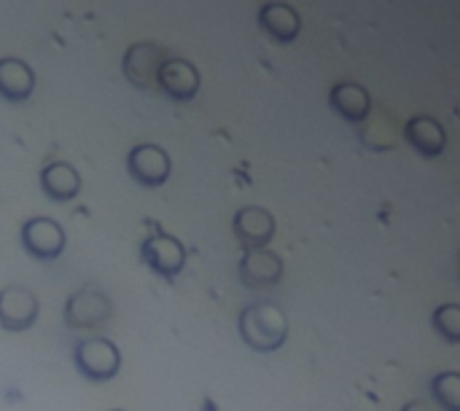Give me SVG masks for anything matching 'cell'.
<instances>
[{
    "label": "cell",
    "instance_id": "obj_6",
    "mask_svg": "<svg viewBox=\"0 0 460 411\" xmlns=\"http://www.w3.org/2000/svg\"><path fill=\"white\" fill-rule=\"evenodd\" d=\"M127 172L137 186L159 188V186L167 183V178L172 172V164H170V156H167L164 148H159L154 143H143V145H135L127 153Z\"/></svg>",
    "mask_w": 460,
    "mask_h": 411
},
{
    "label": "cell",
    "instance_id": "obj_20",
    "mask_svg": "<svg viewBox=\"0 0 460 411\" xmlns=\"http://www.w3.org/2000/svg\"><path fill=\"white\" fill-rule=\"evenodd\" d=\"M113 411H121V409H113Z\"/></svg>",
    "mask_w": 460,
    "mask_h": 411
},
{
    "label": "cell",
    "instance_id": "obj_9",
    "mask_svg": "<svg viewBox=\"0 0 460 411\" xmlns=\"http://www.w3.org/2000/svg\"><path fill=\"white\" fill-rule=\"evenodd\" d=\"M232 229L245 250H259L267 248L270 240L275 237V218L264 207H243L237 210Z\"/></svg>",
    "mask_w": 460,
    "mask_h": 411
},
{
    "label": "cell",
    "instance_id": "obj_15",
    "mask_svg": "<svg viewBox=\"0 0 460 411\" xmlns=\"http://www.w3.org/2000/svg\"><path fill=\"white\" fill-rule=\"evenodd\" d=\"M404 137L410 140V145H415L423 156H439L445 151V129L439 121L429 118V116H418L407 124Z\"/></svg>",
    "mask_w": 460,
    "mask_h": 411
},
{
    "label": "cell",
    "instance_id": "obj_1",
    "mask_svg": "<svg viewBox=\"0 0 460 411\" xmlns=\"http://www.w3.org/2000/svg\"><path fill=\"white\" fill-rule=\"evenodd\" d=\"M240 337L256 353H275L288 339V320L278 304L259 302V304H251L243 310Z\"/></svg>",
    "mask_w": 460,
    "mask_h": 411
},
{
    "label": "cell",
    "instance_id": "obj_7",
    "mask_svg": "<svg viewBox=\"0 0 460 411\" xmlns=\"http://www.w3.org/2000/svg\"><path fill=\"white\" fill-rule=\"evenodd\" d=\"M40 315L38 296L24 285L0 288V328L11 334H22L35 326Z\"/></svg>",
    "mask_w": 460,
    "mask_h": 411
},
{
    "label": "cell",
    "instance_id": "obj_3",
    "mask_svg": "<svg viewBox=\"0 0 460 411\" xmlns=\"http://www.w3.org/2000/svg\"><path fill=\"white\" fill-rule=\"evenodd\" d=\"M113 304L97 288H81L65 302V326L73 331H94L111 323Z\"/></svg>",
    "mask_w": 460,
    "mask_h": 411
},
{
    "label": "cell",
    "instance_id": "obj_13",
    "mask_svg": "<svg viewBox=\"0 0 460 411\" xmlns=\"http://www.w3.org/2000/svg\"><path fill=\"white\" fill-rule=\"evenodd\" d=\"M40 188L51 202H70L81 191V175L67 162H54L40 170Z\"/></svg>",
    "mask_w": 460,
    "mask_h": 411
},
{
    "label": "cell",
    "instance_id": "obj_4",
    "mask_svg": "<svg viewBox=\"0 0 460 411\" xmlns=\"http://www.w3.org/2000/svg\"><path fill=\"white\" fill-rule=\"evenodd\" d=\"M19 242H22V250L35 258V261H54L65 253V245H67V237H65V229L54 221V218H30L22 223L19 229Z\"/></svg>",
    "mask_w": 460,
    "mask_h": 411
},
{
    "label": "cell",
    "instance_id": "obj_17",
    "mask_svg": "<svg viewBox=\"0 0 460 411\" xmlns=\"http://www.w3.org/2000/svg\"><path fill=\"white\" fill-rule=\"evenodd\" d=\"M431 393L445 411H460V372H442L431 382Z\"/></svg>",
    "mask_w": 460,
    "mask_h": 411
},
{
    "label": "cell",
    "instance_id": "obj_19",
    "mask_svg": "<svg viewBox=\"0 0 460 411\" xmlns=\"http://www.w3.org/2000/svg\"><path fill=\"white\" fill-rule=\"evenodd\" d=\"M402 411H437L431 404H426V401H410V404H404Z\"/></svg>",
    "mask_w": 460,
    "mask_h": 411
},
{
    "label": "cell",
    "instance_id": "obj_2",
    "mask_svg": "<svg viewBox=\"0 0 460 411\" xmlns=\"http://www.w3.org/2000/svg\"><path fill=\"white\" fill-rule=\"evenodd\" d=\"M73 363H75V372L86 382L102 385V382L116 380V374L121 372V353L111 339L92 337V339H81L75 345Z\"/></svg>",
    "mask_w": 460,
    "mask_h": 411
},
{
    "label": "cell",
    "instance_id": "obj_8",
    "mask_svg": "<svg viewBox=\"0 0 460 411\" xmlns=\"http://www.w3.org/2000/svg\"><path fill=\"white\" fill-rule=\"evenodd\" d=\"M167 59L170 57H167V51L162 46H156L151 40H143V43H135V46L127 48L121 67H124V75H127V81L132 86L148 89V86H154L159 81V70H162V65Z\"/></svg>",
    "mask_w": 460,
    "mask_h": 411
},
{
    "label": "cell",
    "instance_id": "obj_12",
    "mask_svg": "<svg viewBox=\"0 0 460 411\" xmlns=\"http://www.w3.org/2000/svg\"><path fill=\"white\" fill-rule=\"evenodd\" d=\"M35 92V73L16 57L0 59V97L5 102H27Z\"/></svg>",
    "mask_w": 460,
    "mask_h": 411
},
{
    "label": "cell",
    "instance_id": "obj_11",
    "mask_svg": "<svg viewBox=\"0 0 460 411\" xmlns=\"http://www.w3.org/2000/svg\"><path fill=\"white\" fill-rule=\"evenodd\" d=\"M159 89L175 100V102H189L199 92V73L191 62L186 59H167L159 70Z\"/></svg>",
    "mask_w": 460,
    "mask_h": 411
},
{
    "label": "cell",
    "instance_id": "obj_10",
    "mask_svg": "<svg viewBox=\"0 0 460 411\" xmlns=\"http://www.w3.org/2000/svg\"><path fill=\"white\" fill-rule=\"evenodd\" d=\"M283 277V258L267 248H259V250H248L240 261V280L243 285L248 288H272L278 285Z\"/></svg>",
    "mask_w": 460,
    "mask_h": 411
},
{
    "label": "cell",
    "instance_id": "obj_18",
    "mask_svg": "<svg viewBox=\"0 0 460 411\" xmlns=\"http://www.w3.org/2000/svg\"><path fill=\"white\" fill-rule=\"evenodd\" d=\"M434 328L445 342L460 345V304H442L434 312Z\"/></svg>",
    "mask_w": 460,
    "mask_h": 411
},
{
    "label": "cell",
    "instance_id": "obj_14",
    "mask_svg": "<svg viewBox=\"0 0 460 411\" xmlns=\"http://www.w3.org/2000/svg\"><path fill=\"white\" fill-rule=\"evenodd\" d=\"M329 100H332V108H334L345 121H353V124L364 121L367 113H369V108H372V100H369L367 89L358 86V83H337V86L332 89Z\"/></svg>",
    "mask_w": 460,
    "mask_h": 411
},
{
    "label": "cell",
    "instance_id": "obj_5",
    "mask_svg": "<svg viewBox=\"0 0 460 411\" xmlns=\"http://www.w3.org/2000/svg\"><path fill=\"white\" fill-rule=\"evenodd\" d=\"M140 261L154 275H159L164 280H175L183 272V267H186V248L172 234L156 232V234H151V237L143 240V245H140Z\"/></svg>",
    "mask_w": 460,
    "mask_h": 411
},
{
    "label": "cell",
    "instance_id": "obj_16",
    "mask_svg": "<svg viewBox=\"0 0 460 411\" xmlns=\"http://www.w3.org/2000/svg\"><path fill=\"white\" fill-rule=\"evenodd\" d=\"M261 27L275 40H294L299 32V16L294 8H288L283 3H270L261 8Z\"/></svg>",
    "mask_w": 460,
    "mask_h": 411
}]
</instances>
